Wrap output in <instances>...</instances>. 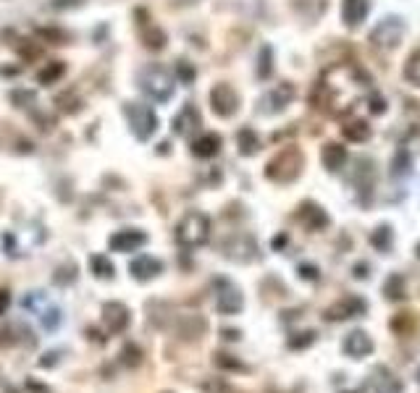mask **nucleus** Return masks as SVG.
Returning <instances> with one entry per match:
<instances>
[{
  "label": "nucleus",
  "mask_w": 420,
  "mask_h": 393,
  "mask_svg": "<svg viewBox=\"0 0 420 393\" xmlns=\"http://www.w3.org/2000/svg\"><path fill=\"white\" fill-rule=\"evenodd\" d=\"M53 281H56L58 286L74 283V281H76V265H74V262H69V265H60L58 270H56V275H53Z\"/></svg>",
  "instance_id": "nucleus-30"
},
{
  "label": "nucleus",
  "mask_w": 420,
  "mask_h": 393,
  "mask_svg": "<svg viewBox=\"0 0 420 393\" xmlns=\"http://www.w3.org/2000/svg\"><path fill=\"white\" fill-rule=\"evenodd\" d=\"M8 304H11V294L6 288H0V315L8 310Z\"/></svg>",
  "instance_id": "nucleus-39"
},
{
  "label": "nucleus",
  "mask_w": 420,
  "mask_h": 393,
  "mask_svg": "<svg viewBox=\"0 0 420 393\" xmlns=\"http://www.w3.org/2000/svg\"><path fill=\"white\" fill-rule=\"evenodd\" d=\"M371 244L378 252L389 250V247H392V228H389V226H378V228H376V231H373V236H371Z\"/></svg>",
  "instance_id": "nucleus-26"
},
{
  "label": "nucleus",
  "mask_w": 420,
  "mask_h": 393,
  "mask_svg": "<svg viewBox=\"0 0 420 393\" xmlns=\"http://www.w3.org/2000/svg\"><path fill=\"white\" fill-rule=\"evenodd\" d=\"M365 275H368L365 273V265H358V278H365Z\"/></svg>",
  "instance_id": "nucleus-40"
},
{
  "label": "nucleus",
  "mask_w": 420,
  "mask_h": 393,
  "mask_svg": "<svg viewBox=\"0 0 420 393\" xmlns=\"http://www.w3.org/2000/svg\"><path fill=\"white\" fill-rule=\"evenodd\" d=\"M405 37V21L399 16H386L371 29V45L378 50H394Z\"/></svg>",
  "instance_id": "nucleus-4"
},
{
  "label": "nucleus",
  "mask_w": 420,
  "mask_h": 393,
  "mask_svg": "<svg viewBox=\"0 0 420 393\" xmlns=\"http://www.w3.org/2000/svg\"><path fill=\"white\" fill-rule=\"evenodd\" d=\"M11 100L13 103H24L22 107H29L26 103H35V95H32V92H24V89H19V92H13L11 95Z\"/></svg>",
  "instance_id": "nucleus-35"
},
{
  "label": "nucleus",
  "mask_w": 420,
  "mask_h": 393,
  "mask_svg": "<svg viewBox=\"0 0 420 393\" xmlns=\"http://www.w3.org/2000/svg\"><path fill=\"white\" fill-rule=\"evenodd\" d=\"M129 320H132V315H129V307L126 304H121V302H108V304H103V325H106V331L108 333H124L126 328H129Z\"/></svg>",
  "instance_id": "nucleus-9"
},
{
  "label": "nucleus",
  "mask_w": 420,
  "mask_h": 393,
  "mask_svg": "<svg viewBox=\"0 0 420 393\" xmlns=\"http://www.w3.org/2000/svg\"><path fill=\"white\" fill-rule=\"evenodd\" d=\"M294 95H297V89H294V84L292 82H281L276 84L268 95L263 97V105H260V110L263 113H281L284 107L294 100Z\"/></svg>",
  "instance_id": "nucleus-10"
},
{
  "label": "nucleus",
  "mask_w": 420,
  "mask_h": 393,
  "mask_svg": "<svg viewBox=\"0 0 420 393\" xmlns=\"http://www.w3.org/2000/svg\"><path fill=\"white\" fill-rule=\"evenodd\" d=\"M140 89L156 103H168L174 97V76L163 66H144L140 71Z\"/></svg>",
  "instance_id": "nucleus-2"
},
{
  "label": "nucleus",
  "mask_w": 420,
  "mask_h": 393,
  "mask_svg": "<svg viewBox=\"0 0 420 393\" xmlns=\"http://www.w3.org/2000/svg\"><path fill=\"white\" fill-rule=\"evenodd\" d=\"M342 134L347 137L349 142H368V139H371V126H368L365 121L355 119V121H347V123H344Z\"/></svg>",
  "instance_id": "nucleus-22"
},
{
  "label": "nucleus",
  "mask_w": 420,
  "mask_h": 393,
  "mask_svg": "<svg viewBox=\"0 0 420 393\" xmlns=\"http://www.w3.org/2000/svg\"><path fill=\"white\" fill-rule=\"evenodd\" d=\"M194 76H197V71H194V66L190 60H176V79L181 84H192Z\"/></svg>",
  "instance_id": "nucleus-31"
},
{
  "label": "nucleus",
  "mask_w": 420,
  "mask_h": 393,
  "mask_svg": "<svg viewBox=\"0 0 420 393\" xmlns=\"http://www.w3.org/2000/svg\"><path fill=\"white\" fill-rule=\"evenodd\" d=\"M63 71H66V66H63L60 60H56V63H50L48 69H42V71L37 73V82H40V84H53V82H58L60 76H63Z\"/></svg>",
  "instance_id": "nucleus-25"
},
{
  "label": "nucleus",
  "mask_w": 420,
  "mask_h": 393,
  "mask_svg": "<svg viewBox=\"0 0 420 393\" xmlns=\"http://www.w3.org/2000/svg\"><path fill=\"white\" fill-rule=\"evenodd\" d=\"M371 11V0H344L342 6V19L349 29H358L365 21V16Z\"/></svg>",
  "instance_id": "nucleus-15"
},
{
  "label": "nucleus",
  "mask_w": 420,
  "mask_h": 393,
  "mask_svg": "<svg viewBox=\"0 0 420 393\" xmlns=\"http://www.w3.org/2000/svg\"><path fill=\"white\" fill-rule=\"evenodd\" d=\"M221 137L218 134H213V131H208V134H203V137H197L192 142V152L197 157H216L218 152H221Z\"/></svg>",
  "instance_id": "nucleus-20"
},
{
  "label": "nucleus",
  "mask_w": 420,
  "mask_h": 393,
  "mask_svg": "<svg viewBox=\"0 0 420 393\" xmlns=\"http://www.w3.org/2000/svg\"><path fill=\"white\" fill-rule=\"evenodd\" d=\"M418 257H420V244H418Z\"/></svg>",
  "instance_id": "nucleus-42"
},
{
  "label": "nucleus",
  "mask_w": 420,
  "mask_h": 393,
  "mask_svg": "<svg viewBox=\"0 0 420 393\" xmlns=\"http://www.w3.org/2000/svg\"><path fill=\"white\" fill-rule=\"evenodd\" d=\"M302 173V152L297 147H287L281 150L268 166H265V176L276 184H289Z\"/></svg>",
  "instance_id": "nucleus-3"
},
{
  "label": "nucleus",
  "mask_w": 420,
  "mask_h": 393,
  "mask_svg": "<svg viewBox=\"0 0 420 393\" xmlns=\"http://www.w3.org/2000/svg\"><path fill=\"white\" fill-rule=\"evenodd\" d=\"M210 238V218L205 213H187L176 226V241L187 250H197Z\"/></svg>",
  "instance_id": "nucleus-1"
},
{
  "label": "nucleus",
  "mask_w": 420,
  "mask_h": 393,
  "mask_svg": "<svg viewBox=\"0 0 420 393\" xmlns=\"http://www.w3.org/2000/svg\"><path fill=\"white\" fill-rule=\"evenodd\" d=\"M300 220L308 228H310V231H321V228L328 226V215H326L315 202L302 204V207H300Z\"/></svg>",
  "instance_id": "nucleus-19"
},
{
  "label": "nucleus",
  "mask_w": 420,
  "mask_h": 393,
  "mask_svg": "<svg viewBox=\"0 0 420 393\" xmlns=\"http://www.w3.org/2000/svg\"><path fill=\"white\" fill-rule=\"evenodd\" d=\"M142 40H144V45H147L150 50L166 48V32H163L160 26H144V29H142Z\"/></svg>",
  "instance_id": "nucleus-24"
},
{
  "label": "nucleus",
  "mask_w": 420,
  "mask_h": 393,
  "mask_svg": "<svg viewBox=\"0 0 420 393\" xmlns=\"http://www.w3.org/2000/svg\"><path fill=\"white\" fill-rule=\"evenodd\" d=\"M90 268H92V273H95L97 278H103V281H108V278L116 275V268H113V262H110L106 254H92V257H90Z\"/></svg>",
  "instance_id": "nucleus-23"
},
{
  "label": "nucleus",
  "mask_w": 420,
  "mask_h": 393,
  "mask_svg": "<svg viewBox=\"0 0 420 393\" xmlns=\"http://www.w3.org/2000/svg\"><path fill=\"white\" fill-rule=\"evenodd\" d=\"M405 79L410 84L420 87V53H412L408 58V63H405Z\"/></svg>",
  "instance_id": "nucleus-27"
},
{
  "label": "nucleus",
  "mask_w": 420,
  "mask_h": 393,
  "mask_svg": "<svg viewBox=\"0 0 420 393\" xmlns=\"http://www.w3.org/2000/svg\"><path fill=\"white\" fill-rule=\"evenodd\" d=\"M271 71H274V50L265 45V48H260V66H258V76H260V79H268Z\"/></svg>",
  "instance_id": "nucleus-29"
},
{
  "label": "nucleus",
  "mask_w": 420,
  "mask_h": 393,
  "mask_svg": "<svg viewBox=\"0 0 420 393\" xmlns=\"http://www.w3.org/2000/svg\"><path fill=\"white\" fill-rule=\"evenodd\" d=\"M108 244H110V250L121 252V254H126V252H137L147 244V234H144V231H137V228H126V231L113 234Z\"/></svg>",
  "instance_id": "nucleus-11"
},
{
  "label": "nucleus",
  "mask_w": 420,
  "mask_h": 393,
  "mask_svg": "<svg viewBox=\"0 0 420 393\" xmlns=\"http://www.w3.org/2000/svg\"><path fill=\"white\" fill-rule=\"evenodd\" d=\"M197 126H200V113H197L194 105H184L179 116L174 119V131L179 137H192L194 131H197Z\"/></svg>",
  "instance_id": "nucleus-17"
},
{
  "label": "nucleus",
  "mask_w": 420,
  "mask_h": 393,
  "mask_svg": "<svg viewBox=\"0 0 420 393\" xmlns=\"http://www.w3.org/2000/svg\"><path fill=\"white\" fill-rule=\"evenodd\" d=\"M347 160H349L347 150H344V147H342L339 142H328L324 147V166H326V171H331V173H339L342 168L347 166Z\"/></svg>",
  "instance_id": "nucleus-18"
},
{
  "label": "nucleus",
  "mask_w": 420,
  "mask_h": 393,
  "mask_svg": "<svg viewBox=\"0 0 420 393\" xmlns=\"http://www.w3.org/2000/svg\"><path fill=\"white\" fill-rule=\"evenodd\" d=\"M410 168H412V155H410L408 150L402 147L399 152L394 155V163H392V171H394L396 176H405V173H410Z\"/></svg>",
  "instance_id": "nucleus-28"
},
{
  "label": "nucleus",
  "mask_w": 420,
  "mask_h": 393,
  "mask_svg": "<svg viewBox=\"0 0 420 393\" xmlns=\"http://www.w3.org/2000/svg\"><path fill=\"white\" fill-rule=\"evenodd\" d=\"M210 105H213V113L221 116V119H231L237 110H240V95L231 84H216L210 89Z\"/></svg>",
  "instance_id": "nucleus-8"
},
{
  "label": "nucleus",
  "mask_w": 420,
  "mask_h": 393,
  "mask_svg": "<svg viewBox=\"0 0 420 393\" xmlns=\"http://www.w3.org/2000/svg\"><path fill=\"white\" fill-rule=\"evenodd\" d=\"M42 37L50 40L53 45H63V42H69V35H66V32H58V29H45Z\"/></svg>",
  "instance_id": "nucleus-34"
},
{
  "label": "nucleus",
  "mask_w": 420,
  "mask_h": 393,
  "mask_svg": "<svg viewBox=\"0 0 420 393\" xmlns=\"http://www.w3.org/2000/svg\"><path fill=\"white\" fill-rule=\"evenodd\" d=\"M300 278L315 281V278H318V268H315V265H300Z\"/></svg>",
  "instance_id": "nucleus-36"
},
{
  "label": "nucleus",
  "mask_w": 420,
  "mask_h": 393,
  "mask_svg": "<svg viewBox=\"0 0 420 393\" xmlns=\"http://www.w3.org/2000/svg\"><path fill=\"white\" fill-rule=\"evenodd\" d=\"M208 391H210V393H234L231 388H228V383H224V381L208 383Z\"/></svg>",
  "instance_id": "nucleus-37"
},
{
  "label": "nucleus",
  "mask_w": 420,
  "mask_h": 393,
  "mask_svg": "<svg viewBox=\"0 0 420 393\" xmlns=\"http://www.w3.org/2000/svg\"><path fill=\"white\" fill-rule=\"evenodd\" d=\"M124 113H126V119H129L132 134L140 139V142L150 139V137L158 131V116L150 105H142V103H129V105L124 107Z\"/></svg>",
  "instance_id": "nucleus-5"
},
{
  "label": "nucleus",
  "mask_w": 420,
  "mask_h": 393,
  "mask_svg": "<svg viewBox=\"0 0 420 393\" xmlns=\"http://www.w3.org/2000/svg\"><path fill=\"white\" fill-rule=\"evenodd\" d=\"M224 252H226L228 260L250 262V260H255V254H258V247H255L252 236H234V238H228L226 244H224Z\"/></svg>",
  "instance_id": "nucleus-14"
},
{
  "label": "nucleus",
  "mask_w": 420,
  "mask_h": 393,
  "mask_svg": "<svg viewBox=\"0 0 420 393\" xmlns=\"http://www.w3.org/2000/svg\"><path fill=\"white\" fill-rule=\"evenodd\" d=\"M386 297L389 299L405 297V281H402V275H392V278L386 281Z\"/></svg>",
  "instance_id": "nucleus-32"
},
{
  "label": "nucleus",
  "mask_w": 420,
  "mask_h": 393,
  "mask_svg": "<svg viewBox=\"0 0 420 393\" xmlns=\"http://www.w3.org/2000/svg\"><path fill=\"white\" fill-rule=\"evenodd\" d=\"M129 273H132V278L144 283V281H153V278H158V275L163 273V262L158 260V257H153V254H140L129 265Z\"/></svg>",
  "instance_id": "nucleus-13"
},
{
  "label": "nucleus",
  "mask_w": 420,
  "mask_h": 393,
  "mask_svg": "<svg viewBox=\"0 0 420 393\" xmlns=\"http://www.w3.org/2000/svg\"><path fill=\"white\" fill-rule=\"evenodd\" d=\"M82 0H50V6L53 8H74V6H79Z\"/></svg>",
  "instance_id": "nucleus-38"
},
{
  "label": "nucleus",
  "mask_w": 420,
  "mask_h": 393,
  "mask_svg": "<svg viewBox=\"0 0 420 393\" xmlns=\"http://www.w3.org/2000/svg\"><path fill=\"white\" fill-rule=\"evenodd\" d=\"M22 304H24V310L37 312V315H40V320H42V328H48V331H56V328L60 325V310L56 307V304H50L42 291H32V294H26Z\"/></svg>",
  "instance_id": "nucleus-7"
},
{
  "label": "nucleus",
  "mask_w": 420,
  "mask_h": 393,
  "mask_svg": "<svg viewBox=\"0 0 420 393\" xmlns=\"http://www.w3.org/2000/svg\"><path fill=\"white\" fill-rule=\"evenodd\" d=\"M344 351H347L349 357H355V359L368 357V354L373 351L371 335L365 333V331H352V333L344 338Z\"/></svg>",
  "instance_id": "nucleus-16"
},
{
  "label": "nucleus",
  "mask_w": 420,
  "mask_h": 393,
  "mask_svg": "<svg viewBox=\"0 0 420 393\" xmlns=\"http://www.w3.org/2000/svg\"><path fill=\"white\" fill-rule=\"evenodd\" d=\"M368 107H371V113H376V116H381L386 110V103L381 95H376V92H371V97H368Z\"/></svg>",
  "instance_id": "nucleus-33"
},
{
  "label": "nucleus",
  "mask_w": 420,
  "mask_h": 393,
  "mask_svg": "<svg viewBox=\"0 0 420 393\" xmlns=\"http://www.w3.org/2000/svg\"><path fill=\"white\" fill-rule=\"evenodd\" d=\"M365 310H368V304H365L362 299L344 297V299H339L334 307L326 310V317H328V320H347V317H360V315H365Z\"/></svg>",
  "instance_id": "nucleus-12"
},
{
  "label": "nucleus",
  "mask_w": 420,
  "mask_h": 393,
  "mask_svg": "<svg viewBox=\"0 0 420 393\" xmlns=\"http://www.w3.org/2000/svg\"><path fill=\"white\" fill-rule=\"evenodd\" d=\"M415 378H418V383H420V367H418V372H415Z\"/></svg>",
  "instance_id": "nucleus-41"
},
{
  "label": "nucleus",
  "mask_w": 420,
  "mask_h": 393,
  "mask_svg": "<svg viewBox=\"0 0 420 393\" xmlns=\"http://www.w3.org/2000/svg\"><path fill=\"white\" fill-rule=\"evenodd\" d=\"M237 142H240V152L242 155H255L260 147H263V142H260V137H258V131L250 129V126H244V129L237 134Z\"/></svg>",
  "instance_id": "nucleus-21"
},
{
  "label": "nucleus",
  "mask_w": 420,
  "mask_h": 393,
  "mask_svg": "<svg viewBox=\"0 0 420 393\" xmlns=\"http://www.w3.org/2000/svg\"><path fill=\"white\" fill-rule=\"evenodd\" d=\"M213 288H216V310L221 315H237V312H242L244 297H242L237 283H231L228 278H216Z\"/></svg>",
  "instance_id": "nucleus-6"
}]
</instances>
